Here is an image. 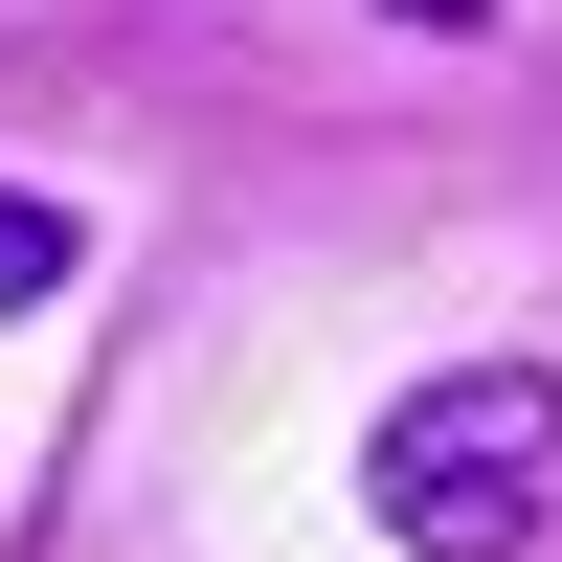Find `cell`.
<instances>
[{"instance_id": "cell-1", "label": "cell", "mask_w": 562, "mask_h": 562, "mask_svg": "<svg viewBox=\"0 0 562 562\" xmlns=\"http://www.w3.org/2000/svg\"><path fill=\"white\" fill-rule=\"evenodd\" d=\"M360 518H383L405 562H540V518H562V383L540 360L405 383L383 428H360Z\"/></svg>"}, {"instance_id": "cell-2", "label": "cell", "mask_w": 562, "mask_h": 562, "mask_svg": "<svg viewBox=\"0 0 562 562\" xmlns=\"http://www.w3.org/2000/svg\"><path fill=\"white\" fill-rule=\"evenodd\" d=\"M68 270H90V225L45 203V180H0V315H45V293H68Z\"/></svg>"}, {"instance_id": "cell-3", "label": "cell", "mask_w": 562, "mask_h": 562, "mask_svg": "<svg viewBox=\"0 0 562 562\" xmlns=\"http://www.w3.org/2000/svg\"><path fill=\"white\" fill-rule=\"evenodd\" d=\"M383 23H495V0H383Z\"/></svg>"}]
</instances>
